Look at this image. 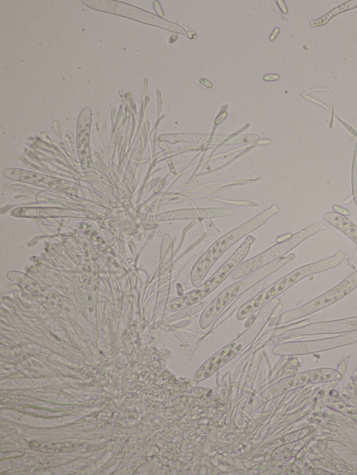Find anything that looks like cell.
Listing matches in <instances>:
<instances>
[{
	"label": "cell",
	"instance_id": "4fadbf2b",
	"mask_svg": "<svg viewBox=\"0 0 357 475\" xmlns=\"http://www.w3.org/2000/svg\"><path fill=\"white\" fill-rule=\"evenodd\" d=\"M279 78L278 75H266L264 77V79L266 80H275Z\"/></svg>",
	"mask_w": 357,
	"mask_h": 475
},
{
	"label": "cell",
	"instance_id": "3957f363",
	"mask_svg": "<svg viewBox=\"0 0 357 475\" xmlns=\"http://www.w3.org/2000/svg\"><path fill=\"white\" fill-rule=\"evenodd\" d=\"M280 302V299L275 297L263 306L252 325L244 332L201 366L195 375V380H202L211 376L250 345L261 332Z\"/></svg>",
	"mask_w": 357,
	"mask_h": 475
},
{
	"label": "cell",
	"instance_id": "8992f818",
	"mask_svg": "<svg viewBox=\"0 0 357 475\" xmlns=\"http://www.w3.org/2000/svg\"><path fill=\"white\" fill-rule=\"evenodd\" d=\"M325 228L326 226L322 221L310 225L301 231L292 235L288 239L281 241L264 252L240 264L233 271L232 278L234 279H240L258 270L270 263L281 258L303 241Z\"/></svg>",
	"mask_w": 357,
	"mask_h": 475
},
{
	"label": "cell",
	"instance_id": "30bf717a",
	"mask_svg": "<svg viewBox=\"0 0 357 475\" xmlns=\"http://www.w3.org/2000/svg\"><path fill=\"white\" fill-rule=\"evenodd\" d=\"M357 6V0L349 1L344 3L335 8L328 12L326 15L321 17L319 20L311 22L312 26H321L326 24L335 15L342 13L345 10L356 8Z\"/></svg>",
	"mask_w": 357,
	"mask_h": 475
},
{
	"label": "cell",
	"instance_id": "7c38bea8",
	"mask_svg": "<svg viewBox=\"0 0 357 475\" xmlns=\"http://www.w3.org/2000/svg\"><path fill=\"white\" fill-rule=\"evenodd\" d=\"M333 208L336 212L340 213L344 216H347L349 214V212L347 209L340 207L339 205H333Z\"/></svg>",
	"mask_w": 357,
	"mask_h": 475
},
{
	"label": "cell",
	"instance_id": "9c48e42d",
	"mask_svg": "<svg viewBox=\"0 0 357 475\" xmlns=\"http://www.w3.org/2000/svg\"><path fill=\"white\" fill-rule=\"evenodd\" d=\"M324 219L357 244V226L346 216L336 212H329L324 215Z\"/></svg>",
	"mask_w": 357,
	"mask_h": 475
},
{
	"label": "cell",
	"instance_id": "6da1fadb",
	"mask_svg": "<svg viewBox=\"0 0 357 475\" xmlns=\"http://www.w3.org/2000/svg\"><path fill=\"white\" fill-rule=\"evenodd\" d=\"M344 258L345 254L340 251L331 258L298 267L272 283L241 306L237 312V318L243 320L250 316L267 302L275 298L301 279L311 274L336 267Z\"/></svg>",
	"mask_w": 357,
	"mask_h": 475
},
{
	"label": "cell",
	"instance_id": "ba28073f",
	"mask_svg": "<svg viewBox=\"0 0 357 475\" xmlns=\"http://www.w3.org/2000/svg\"><path fill=\"white\" fill-rule=\"evenodd\" d=\"M233 212L230 208H211L197 209H182L163 212L158 215L160 221L190 219H209L225 217Z\"/></svg>",
	"mask_w": 357,
	"mask_h": 475
},
{
	"label": "cell",
	"instance_id": "5b68a950",
	"mask_svg": "<svg viewBox=\"0 0 357 475\" xmlns=\"http://www.w3.org/2000/svg\"><path fill=\"white\" fill-rule=\"evenodd\" d=\"M255 238L248 235L234 253L208 279L192 290L168 302L167 309L178 311L190 307L209 295L241 264Z\"/></svg>",
	"mask_w": 357,
	"mask_h": 475
},
{
	"label": "cell",
	"instance_id": "7a4b0ae2",
	"mask_svg": "<svg viewBox=\"0 0 357 475\" xmlns=\"http://www.w3.org/2000/svg\"><path fill=\"white\" fill-rule=\"evenodd\" d=\"M279 210L276 205L257 215L248 221L228 232L213 242L193 266L190 279L195 287L199 286L217 260L243 237L263 225Z\"/></svg>",
	"mask_w": 357,
	"mask_h": 475
},
{
	"label": "cell",
	"instance_id": "277c9868",
	"mask_svg": "<svg viewBox=\"0 0 357 475\" xmlns=\"http://www.w3.org/2000/svg\"><path fill=\"white\" fill-rule=\"evenodd\" d=\"M295 256V254L291 253L285 257H281L224 289L212 300L202 313L199 320L201 327H207L234 299L270 274L282 268L287 263L292 260Z\"/></svg>",
	"mask_w": 357,
	"mask_h": 475
},
{
	"label": "cell",
	"instance_id": "52a82bcc",
	"mask_svg": "<svg viewBox=\"0 0 357 475\" xmlns=\"http://www.w3.org/2000/svg\"><path fill=\"white\" fill-rule=\"evenodd\" d=\"M357 287V270L325 293L310 300L303 306L284 313L278 322L293 320L310 315L339 301Z\"/></svg>",
	"mask_w": 357,
	"mask_h": 475
},
{
	"label": "cell",
	"instance_id": "8fae6325",
	"mask_svg": "<svg viewBox=\"0 0 357 475\" xmlns=\"http://www.w3.org/2000/svg\"><path fill=\"white\" fill-rule=\"evenodd\" d=\"M351 179L353 197L357 205V144L353 161Z\"/></svg>",
	"mask_w": 357,
	"mask_h": 475
}]
</instances>
